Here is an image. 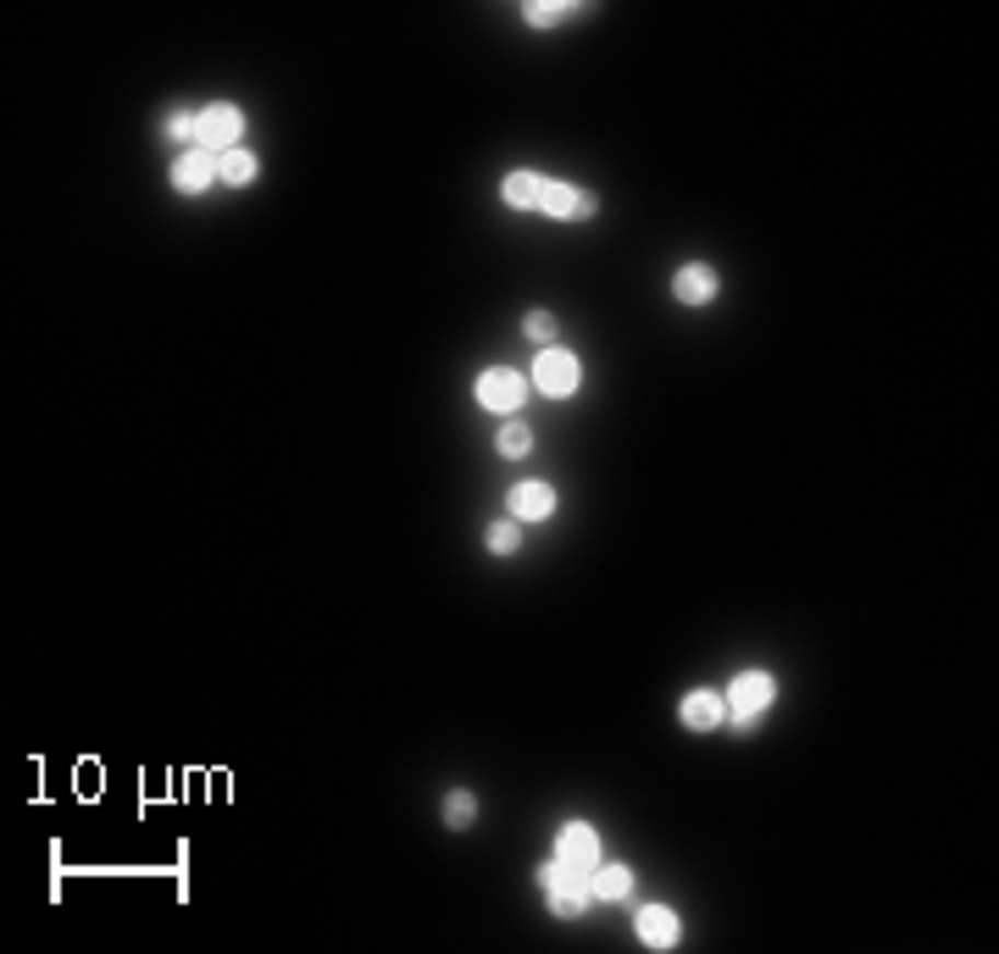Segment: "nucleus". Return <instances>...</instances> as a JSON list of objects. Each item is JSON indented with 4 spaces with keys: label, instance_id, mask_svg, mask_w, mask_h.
I'll use <instances>...</instances> for the list:
<instances>
[{
    "label": "nucleus",
    "instance_id": "nucleus-1",
    "mask_svg": "<svg viewBox=\"0 0 999 954\" xmlns=\"http://www.w3.org/2000/svg\"><path fill=\"white\" fill-rule=\"evenodd\" d=\"M539 883H544V894H550V910H555L561 921H577L583 910H589V899H595V888H589V872H572L566 860H550V865H539Z\"/></svg>",
    "mask_w": 999,
    "mask_h": 954
},
{
    "label": "nucleus",
    "instance_id": "nucleus-2",
    "mask_svg": "<svg viewBox=\"0 0 999 954\" xmlns=\"http://www.w3.org/2000/svg\"><path fill=\"white\" fill-rule=\"evenodd\" d=\"M772 700H778V682H772L767 671H744V677H733V688H727L733 727H738V733H749V727H756V716H761Z\"/></svg>",
    "mask_w": 999,
    "mask_h": 954
},
{
    "label": "nucleus",
    "instance_id": "nucleus-3",
    "mask_svg": "<svg viewBox=\"0 0 999 954\" xmlns=\"http://www.w3.org/2000/svg\"><path fill=\"white\" fill-rule=\"evenodd\" d=\"M239 134H244V117H239V106H211V112H200V150H211V156H228V150H239Z\"/></svg>",
    "mask_w": 999,
    "mask_h": 954
},
{
    "label": "nucleus",
    "instance_id": "nucleus-4",
    "mask_svg": "<svg viewBox=\"0 0 999 954\" xmlns=\"http://www.w3.org/2000/svg\"><path fill=\"white\" fill-rule=\"evenodd\" d=\"M523 394H528V383H523V372H512V367H489V372L478 378V400H483L489 411H517Z\"/></svg>",
    "mask_w": 999,
    "mask_h": 954
},
{
    "label": "nucleus",
    "instance_id": "nucleus-5",
    "mask_svg": "<svg viewBox=\"0 0 999 954\" xmlns=\"http://www.w3.org/2000/svg\"><path fill=\"white\" fill-rule=\"evenodd\" d=\"M533 389L550 394V400H566V394L577 389V361H572L566 350H544L539 367H533Z\"/></svg>",
    "mask_w": 999,
    "mask_h": 954
},
{
    "label": "nucleus",
    "instance_id": "nucleus-6",
    "mask_svg": "<svg viewBox=\"0 0 999 954\" xmlns=\"http://www.w3.org/2000/svg\"><path fill=\"white\" fill-rule=\"evenodd\" d=\"M211 179H217V156H211V150H200V145H195V150H184V156L173 161V189H179V195H200Z\"/></svg>",
    "mask_w": 999,
    "mask_h": 954
},
{
    "label": "nucleus",
    "instance_id": "nucleus-7",
    "mask_svg": "<svg viewBox=\"0 0 999 954\" xmlns=\"http://www.w3.org/2000/svg\"><path fill=\"white\" fill-rule=\"evenodd\" d=\"M539 211H544V217H561V222H583V217H595V195H583V189H572V184H544Z\"/></svg>",
    "mask_w": 999,
    "mask_h": 954
},
{
    "label": "nucleus",
    "instance_id": "nucleus-8",
    "mask_svg": "<svg viewBox=\"0 0 999 954\" xmlns=\"http://www.w3.org/2000/svg\"><path fill=\"white\" fill-rule=\"evenodd\" d=\"M561 860L572 865V872H595V865H600V838H595V827H583V821L561 827Z\"/></svg>",
    "mask_w": 999,
    "mask_h": 954
},
{
    "label": "nucleus",
    "instance_id": "nucleus-9",
    "mask_svg": "<svg viewBox=\"0 0 999 954\" xmlns=\"http://www.w3.org/2000/svg\"><path fill=\"white\" fill-rule=\"evenodd\" d=\"M506 505H512L517 522H544V516L555 510V489L550 483H517Z\"/></svg>",
    "mask_w": 999,
    "mask_h": 954
},
{
    "label": "nucleus",
    "instance_id": "nucleus-10",
    "mask_svg": "<svg viewBox=\"0 0 999 954\" xmlns=\"http://www.w3.org/2000/svg\"><path fill=\"white\" fill-rule=\"evenodd\" d=\"M678 932H684V921L666 910V905H644V910H639V938H644L650 949H673Z\"/></svg>",
    "mask_w": 999,
    "mask_h": 954
},
{
    "label": "nucleus",
    "instance_id": "nucleus-11",
    "mask_svg": "<svg viewBox=\"0 0 999 954\" xmlns=\"http://www.w3.org/2000/svg\"><path fill=\"white\" fill-rule=\"evenodd\" d=\"M673 295H678L684 306H705V300H716V273H711L705 262H694V267H684V273L673 278Z\"/></svg>",
    "mask_w": 999,
    "mask_h": 954
},
{
    "label": "nucleus",
    "instance_id": "nucleus-12",
    "mask_svg": "<svg viewBox=\"0 0 999 954\" xmlns=\"http://www.w3.org/2000/svg\"><path fill=\"white\" fill-rule=\"evenodd\" d=\"M722 716H727V700H722V693H705V688H700V693H689V700H684V727H694V733L716 727Z\"/></svg>",
    "mask_w": 999,
    "mask_h": 954
},
{
    "label": "nucleus",
    "instance_id": "nucleus-13",
    "mask_svg": "<svg viewBox=\"0 0 999 954\" xmlns=\"http://www.w3.org/2000/svg\"><path fill=\"white\" fill-rule=\"evenodd\" d=\"M544 200V179H533V172H512L506 179V206L512 211H539Z\"/></svg>",
    "mask_w": 999,
    "mask_h": 954
},
{
    "label": "nucleus",
    "instance_id": "nucleus-14",
    "mask_svg": "<svg viewBox=\"0 0 999 954\" xmlns=\"http://www.w3.org/2000/svg\"><path fill=\"white\" fill-rule=\"evenodd\" d=\"M589 888H595V899H628L633 872H628V865H595V872H589Z\"/></svg>",
    "mask_w": 999,
    "mask_h": 954
},
{
    "label": "nucleus",
    "instance_id": "nucleus-15",
    "mask_svg": "<svg viewBox=\"0 0 999 954\" xmlns=\"http://www.w3.org/2000/svg\"><path fill=\"white\" fill-rule=\"evenodd\" d=\"M217 179H228V184H250V179H256V156H250V150H228V156H217Z\"/></svg>",
    "mask_w": 999,
    "mask_h": 954
},
{
    "label": "nucleus",
    "instance_id": "nucleus-16",
    "mask_svg": "<svg viewBox=\"0 0 999 954\" xmlns=\"http://www.w3.org/2000/svg\"><path fill=\"white\" fill-rule=\"evenodd\" d=\"M528 450H533V427H523V422H506V427H500V456L523 461Z\"/></svg>",
    "mask_w": 999,
    "mask_h": 954
},
{
    "label": "nucleus",
    "instance_id": "nucleus-17",
    "mask_svg": "<svg viewBox=\"0 0 999 954\" xmlns=\"http://www.w3.org/2000/svg\"><path fill=\"white\" fill-rule=\"evenodd\" d=\"M472 816H478V800H472L467 789H456V794L445 800V821H450V827H472Z\"/></svg>",
    "mask_w": 999,
    "mask_h": 954
},
{
    "label": "nucleus",
    "instance_id": "nucleus-18",
    "mask_svg": "<svg viewBox=\"0 0 999 954\" xmlns=\"http://www.w3.org/2000/svg\"><path fill=\"white\" fill-rule=\"evenodd\" d=\"M483 544H489L494 555H512V550L523 544V533H517V522H494V528L483 533Z\"/></svg>",
    "mask_w": 999,
    "mask_h": 954
},
{
    "label": "nucleus",
    "instance_id": "nucleus-19",
    "mask_svg": "<svg viewBox=\"0 0 999 954\" xmlns=\"http://www.w3.org/2000/svg\"><path fill=\"white\" fill-rule=\"evenodd\" d=\"M566 12H572V7H539V0H533V7H528V23H533V28H555Z\"/></svg>",
    "mask_w": 999,
    "mask_h": 954
},
{
    "label": "nucleus",
    "instance_id": "nucleus-20",
    "mask_svg": "<svg viewBox=\"0 0 999 954\" xmlns=\"http://www.w3.org/2000/svg\"><path fill=\"white\" fill-rule=\"evenodd\" d=\"M166 134L173 139H200V117H190V112H179L173 123H166Z\"/></svg>",
    "mask_w": 999,
    "mask_h": 954
},
{
    "label": "nucleus",
    "instance_id": "nucleus-21",
    "mask_svg": "<svg viewBox=\"0 0 999 954\" xmlns=\"http://www.w3.org/2000/svg\"><path fill=\"white\" fill-rule=\"evenodd\" d=\"M528 333H533L539 344H550V338H555V317H550V311H533V317H528Z\"/></svg>",
    "mask_w": 999,
    "mask_h": 954
}]
</instances>
